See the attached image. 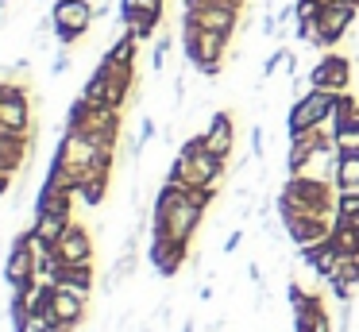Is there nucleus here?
<instances>
[{"label": "nucleus", "instance_id": "obj_1", "mask_svg": "<svg viewBox=\"0 0 359 332\" xmlns=\"http://www.w3.org/2000/svg\"><path fill=\"white\" fill-rule=\"evenodd\" d=\"M205 220V208L189 197L186 185H174L163 182L155 193V205H151V236H166V239H178V244L189 247V239L197 236Z\"/></svg>", "mask_w": 359, "mask_h": 332}, {"label": "nucleus", "instance_id": "obj_2", "mask_svg": "<svg viewBox=\"0 0 359 332\" xmlns=\"http://www.w3.org/2000/svg\"><path fill=\"white\" fill-rule=\"evenodd\" d=\"M220 178H224V159H217V154L205 147L201 135H189L186 143H182V151L174 154L166 182L186 185V190H217Z\"/></svg>", "mask_w": 359, "mask_h": 332}, {"label": "nucleus", "instance_id": "obj_3", "mask_svg": "<svg viewBox=\"0 0 359 332\" xmlns=\"http://www.w3.org/2000/svg\"><path fill=\"white\" fill-rule=\"evenodd\" d=\"M336 197H340V190H336V182H317V178H297L290 174L286 185L278 190V197H274V213H305V216H328L332 220L336 216Z\"/></svg>", "mask_w": 359, "mask_h": 332}, {"label": "nucleus", "instance_id": "obj_4", "mask_svg": "<svg viewBox=\"0 0 359 332\" xmlns=\"http://www.w3.org/2000/svg\"><path fill=\"white\" fill-rule=\"evenodd\" d=\"M132 89H135V66H120V62H112L109 54H104V58L97 62V69L89 74L81 97L97 108H124L128 97H132Z\"/></svg>", "mask_w": 359, "mask_h": 332}, {"label": "nucleus", "instance_id": "obj_5", "mask_svg": "<svg viewBox=\"0 0 359 332\" xmlns=\"http://www.w3.org/2000/svg\"><path fill=\"white\" fill-rule=\"evenodd\" d=\"M66 131H78L89 143L101 147H116L120 131H124V108H97L86 97H78L66 112Z\"/></svg>", "mask_w": 359, "mask_h": 332}, {"label": "nucleus", "instance_id": "obj_6", "mask_svg": "<svg viewBox=\"0 0 359 332\" xmlns=\"http://www.w3.org/2000/svg\"><path fill=\"white\" fill-rule=\"evenodd\" d=\"M355 12L359 8L351 4H325L317 15V23L305 31H297V39L309 46H317V51H336L340 46V39L351 31V23H355Z\"/></svg>", "mask_w": 359, "mask_h": 332}, {"label": "nucleus", "instance_id": "obj_7", "mask_svg": "<svg viewBox=\"0 0 359 332\" xmlns=\"http://www.w3.org/2000/svg\"><path fill=\"white\" fill-rule=\"evenodd\" d=\"M0 274H4V282H8L12 290H24V293H32L35 286L43 282V278H39V263H35V236H32V228L20 232V236L12 239Z\"/></svg>", "mask_w": 359, "mask_h": 332}, {"label": "nucleus", "instance_id": "obj_8", "mask_svg": "<svg viewBox=\"0 0 359 332\" xmlns=\"http://www.w3.org/2000/svg\"><path fill=\"white\" fill-rule=\"evenodd\" d=\"M336 97H340V93L305 89L286 112V135H297V131H309V128H325L336 112Z\"/></svg>", "mask_w": 359, "mask_h": 332}, {"label": "nucleus", "instance_id": "obj_9", "mask_svg": "<svg viewBox=\"0 0 359 332\" xmlns=\"http://www.w3.org/2000/svg\"><path fill=\"white\" fill-rule=\"evenodd\" d=\"M93 20H97L93 0H55V8H50V27H55L62 46L81 43L93 27Z\"/></svg>", "mask_w": 359, "mask_h": 332}, {"label": "nucleus", "instance_id": "obj_10", "mask_svg": "<svg viewBox=\"0 0 359 332\" xmlns=\"http://www.w3.org/2000/svg\"><path fill=\"white\" fill-rule=\"evenodd\" d=\"M0 128L35 135L32 116V89L24 81H0Z\"/></svg>", "mask_w": 359, "mask_h": 332}, {"label": "nucleus", "instance_id": "obj_11", "mask_svg": "<svg viewBox=\"0 0 359 332\" xmlns=\"http://www.w3.org/2000/svg\"><path fill=\"white\" fill-rule=\"evenodd\" d=\"M286 301H290V313H294V332H332V321H328V309L320 293L302 290L297 282H290Z\"/></svg>", "mask_w": 359, "mask_h": 332}, {"label": "nucleus", "instance_id": "obj_12", "mask_svg": "<svg viewBox=\"0 0 359 332\" xmlns=\"http://www.w3.org/2000/svg\"><path fill=\"white\" fill-rule=\"evenodd\" d=\"M309 89L325 93H351V58L344 51H325L317 58V66L309 69Z\"/></svg>", "mask_w": 359, "mask_h": 332}, {"label": "nucleus", "instance_id": "obj_13", "mask_svg": "<svg viewBox=\"0 0 359 332\" xmlns=\"http://www.w3.org/2000/svg\"><path fill=\"white\" fill-rule=\"evenodd\" d=\"M228 43H232V31H201L197 46L186 54L189 66H197V74H205V77H217L220 66H224Z\"/></svg>", "mask_w": 359, "mask_h": 332}, {"label": "nucleus", "instance_id": "obj_14", "mask_svg": "<svg viewBox=\"0 0 359 332\" xmlns=\"http://www.w3.org/2000/svg\"><path fill=\"white\" fill-rule=\"evenodd\" d=\"M278 220H282V232L290 236V244H294L297 251L332 236V220H328V216H305V213H290L286 208V213H278Z\"/></svg>", "mask_w": 359, "mask_h": 332}, {"label": "nucleus", "instance_id": "obj_15", "mask_svg": "<svg viewBox=\"0 0 359 332\" xmlns=\"http://www.w3.org/2000/svg\"><path fill=\"white\" fill-rule=\"evenodd\" d=\"M182 20H194L201 31H232V35H236L243 12H240V8H220V4H186Z\"/></svg>", "mask_w": 359, "mask_h": 332}, {"label": "nucleus", "instance_id": "obj_16", "mask_svg": "<svg viewBox=\"0 0 359 332\" xmlns=\"http://www.w3.org/2000/svg\"><path fill=\"white\" fill-rule=\"evenodd\" d=\"M32 139L35 135L0 128V174H20L27 166V159H32Z\"/></svg>", "mask_w": 359, "mask_h": 332}, {"label": "nucleus", "instance_id": "obj_17", "mask_svg": "<svg viewBox=\"0 0 359 332\" xmlns=\"http://www.w3.org/2000/svg\"><path fill=\"white\" fill-rule=\"evenodd\" d=\"M147 255H151V267H155L158 274H163V278H174V274L182 270V263L189 259V247L178 244V239H166V236H151Z\"/></svg>", "mask_w": 359, "mask_h": 332}, {"label": "nucleus", "instance_id": "obj_18", "mask_svg": "<svg viewBox=\"0 0 359 332\" xmlns=\"http://www.w3.org/2000/svg\"><path fill=\"white\" fill-rule=\"evenodd\" d=\"M336 166H340V151H336V143H328V147H317L313 154H305L290 174L317 178V182H336Z\"/></svg>", "mask_w": 359, "mask_h": 332}, {"label": "nucleus", "instance_id": "obj_19", "mask_svg": "<svg viewBox=\"0 0 359 332\" xmlns=\"http://www.w3.org/2000/svg\"><path fill=\"white\" fill-rule=\"evenodd\" d=\"M55 251L62 263H93V236H89L86 224L74 220L70 228L62 232V239L55 244Z\"/></svg>", "mask_w": 359, "mask_h": 332}, {"label": "nucleus", "instance_id": "obj_20", "mask_svg": "<svg viewBox=\"0 0 359 332\" xmlns=\"http://www.w3.org/2000/svg\"><path fill=\"white\" fill-rule=\"evenodd\" d=\"M201 139L217 159L228 162L232 159V147H236V120L228 112H212V120H209V128L201 131Z\"/></svg>", "mask_w": 359, "mask_h": 332}, {"label": "nucleus", "instance_id": "obj_21", "mask_svg": "<svg viewBox=\"0 0 359 332\" xmlns=\"http://www.w3.org/2000/svg\"><path fill=\"white\" fill-rule=\"evenodd\" d=\"M355 282H359V259L355 255H340V259H336V270L325 278V286L332 290V298L340 301V305H348Z\"/></svg>", "mask_w": 359, "mask_h": 332}, {"label": "nucleus", "instance_id": "obj_22", "mask_svg": "<svg viewBox=\"0 0 359 332\" xmlns=\"http://www.w3.org/2000/svg\"><path fill=\"white\" fill-rule=\"evenodd\" d=\"M290 139V151H286V170H294L305 154H313L317 147H328L332 143V128H309V131H297V135H286Z\"/></svg>", "mask_w": 359, "mask_h": 332}, {"label": "nucleus", "instance_id": "obj_23", "mask_svg": "<svg viewBox=\"0 0 359 332\" xmlns=\"http://www.w3.org/2000/svg\"><path fill=\"white\" fill-rule=\"evenodd\" d=\"M74 201H78V190H66V185L43 182V185H39V193H35V216H39V213H62V216H74Z\"/></svg>", "mask_w": 359, "mask_h": 332}, {"label": "nucleus", "instance_id": "obj_24", "mask_svg": "<svg viewBox=\"0 0 359 332\" xmlns=\"http://www.w3.org/2000/svg\"><path fill=\"white\" fill-rule=\"evenodd\" d=\"M86 309H89V298H86V293L66 290V286H55V321L78 328V324L86 321Z\"/></svg>", "mask_w": 359, "mask_h": 332}, {"label": "nucleus", "instance_id": "obj_25", "mask_svg": "<svg viewBox=\"0 0 359 332\" xmlns=\"http://www.w3.org/2000/svg\"><path fill=\"white\" fill-rule=\"evenodd\" d=\"M336 259H340V251L332 247V239H320V244H313V247H302V263L320 278V282L336 270Z\"/></svg>", "mask_w": 359, "mask_h": 332}, {"label": "nucleus", "instance_id": "obj_26", "mask_svg": "<svg viewBox=\"0 0 359 332\" xmlns=\"http://www.w3.org/2000/svg\"><path fill=\"white\" fill-rule=\"evenodd\" d=\"M55 286H66V290H78V293H86V298H89V293H93V286H97L93 263H62Z\"/></svg>", "mask_w": 359, "mask_h": 332}, {"label": "nucleus", "instance_id": "obj_27", "mask_svg": "<svg viewBox=\"0 0 359 332\" xmlns=\"http://www.w3.org/2000/svg\"><path fill=\"white\" fill-rule=\"evenodd\" d=\"M74 224V216H62V213H39L35 216V224H32V232H35V239H43V244H50L55 247L58 239H62V232Z\"/></svg>", "mask_w": 359, "mask_h": 332}, {"label": "nucleus", "instance_id": "obj_28", "mask_svg": "<svg viewBox=\"0 0 359 332\" xmlns=\"http://www.w3.org/2000/svg\"><path fill=\"white\" fill-rule=\"evenodd\" d=\"M328 239H332V247L340 255H355V259H359V228L351 220L332 216V236H328Z\"/></svg>", "mask_w": 359, "mask_h": 332}, {"label": "nucleus", "instance_id": "obj_29", "mask_svg": "<svg viewBox=\"0 0 359 332\" xmlns=\"http://www.w3.org/2000/svg\"><path fill=\"white\" fill-rule=\"evenodd\" d=\"M109 178H112V174H89L86 182L78 185V201H81V205H86V208H97V205H101V201L109 197Z\"/></svg>", "mask_w": 359, "mask_h": 332}, {"label": "nucleus", "instance_id": "obj_30", "mask_svg": "<svg viewBox=\"0 0 359 332\" xmlns=\"http://www.w3.org/2000/svg\"><path fill=\"white\" fill-rule=\"evenodd\" d=\"M124 27L132 31L140 43H147L151 35H158V27H163V15H158V12H135V15H124Z\"/></svg>", "mask_w": 359, "mask_h": 332}, {"label": "nucleus", "instance_id": "obj_31", "mask_svg": "<svg viewBox=\"0 0 359 332\" xmlns=\"http://www.w3.org/2000/svg\"><path fill=\"white\" fill-rule=\"evenodd\" d=\"M8 321H12V332H32L35 328L24 290H12V298H8Z\"/></svg>", "mask_w": 359, "mask_h": 332}, {"label": "nucleus", "instance_id": "obj_32", "mask_svg": "<svg viewBox=\"0 0 359 332\" xmlns=\"http://www.w3.org/2000/svg\"><path fill=\"white\" fill-rule=\"evenodd\" d=\"M336 190L340 193H359V154H340V166H336Z\"/></svg>", "mask_w": 359, "mask_h": 332}, {"label": "nucleus", "instance_id": "obj_33", "mask_svg": "<svg viewBox=\"0 0 359 332\" xmlns=\"http://www.w3.org/2000/svg\"><path fill=\"white\" fill-rule=\"evenodd\" d=\"M104 54H109L112 62H120V66H135V58H140V39H135L132 31L124 27V35H120L116 43H112L109 51H104Z\"/></svg>", "mask_w": 359, "mask_h": 332}, {"label": "nucleus", "instance_id": "obj_34", "mask_svg": "<svg viewBox=\"0 0 359 332\" xmlns=\"http://www.w3.org/2000/svg\"><path fill=\"white\" fill-rule=\"evenodd\" d=\"M336 216H340V220H351L359 228V193H340V197H336Z\"/></svg>", "mask_w": 359, "mask_h": 332}, {"label": "nucleus", "instance_id": "obj_35", "mask_svg": "<svg viewBox=\"0 0 359 332\" xmlns=\"http://www.w3.org/2000/svg\"><path fill=\"white\" fill-rule=\"evenodd\" d=\"M135 12H166V0H120V20L124 15H135Z\"/></svg>", "mask_w": 359, "mask_h": 332}, {"label": "nucleus", "instance_id": "obj_36", "mask_svg": "<svg viewBox=\"0 0 359 332\" xmlns=\"http://www.w3.org/2000/svg\"><path fill=\"white\" fill-rule=\"evenodd\" d=\"M151 135H155V120H151V116H143V124H140V139L132 143V154H135V159L143 154V147H147V139H151Z\"/></svg>", "mask_w": 359, "mask_h": 332}, {"label": "nucleus", "instance_id": "obj_37", "mask_svg": "<svg viewBox=\"0 0 359 332\" xmlns=\"http://www.w3.org/2000/svg\"><path fill=\"white\" fill-rule=\"evenodd\" d=\"M166 51H170V35H163V39L155 43V54H151V66H155V69L166 66Z\"/></svg>", "mask_w": 359, "mask_h": 332}, {"label": "nucleus", "instance_id": "obj_38", "mask_svg": "<svg viewBox=\"0 0 359 332\" xmlns=\"http://www.w3.org/2000/svg\"><path fill=\"white\" fill-rule=\"evenodd\" d=\"M286 58H290V51H274V54H271V58H266V66H263V77H271V74H274V69H278V66H282V62H286Z\"/></svg>", "mask_w": 359, "mask_h": 332}, {"label": "nucleus", "instance_id": "obj_39", "mask_svg": "<svg viewBox=\"0 0 359 332\" xmlns=\"http://www.w3.org/2000/svg\"><path fill=\"white\" fill-rule=\"evenodd\" d=\"M186 4H220V8H248V0H186Z\"/></svg>", "mask_w": 359, "mask_h": 332}, {"label": "nucleus", "instance_id": "obj_40", "mask_svg": "<svg viewBox=\"0 0 359 332\" xmlns=\"http://www.w3.org/2000/svg\"><path fill=\"white\" fill-rule=\"evenodd\" d=\"M32 332H74L70 324H62V321H47V324H35Z\"/></svg>", "mask_w": 359, "mask_h": 332}, {"label": "nucleus", "instance_id": "obj_41", "mask_svg": "<svg viewBox=\"0 0 359 332\" xmlns=\"http://www.w3.org/2000/svg\"><path fill=\"white\" fill-rule=\"evenodd\" d=\"M263 147H266V135H263V128H255L251 131V154H263Z\"/></svg>", "mask_w": 359, "mask_h": 332}, {"label": "nucleus", "instance_id": "obj_42", "mask_svg": "<svg viewBox=\"0 0 359 332\" xmlns=\"http://www.w3.org/2000/svg\"><path fill=\"white\" fill-rule=\"evenodd\" d=\"M240 244H243V232H232V236L224 239V251H236Z\"/></svg>", "mask_w": 359, "mask_h": 332}, {"label": "nucleus", "instance_id": "obj_43", "mask_svg": "<svg viewBox=\"0 0 359 332\" xmlns=\"http://www.w3.org/2000/svg\"><path fill=\"white\" fill-rule=\"evenodd\" d=\"M66 66H70V54H58V58H55V74H66Z\"/></svg>", "mask_w": 359, "mask_h": 332}, {"label": "nucleus", "instance_id": "obj_44", "mask_svg": "<svg viewBox=\"0 0 359 332\" xmlns=\"http://www.w3.org/2000/svg\"><path fill=\"white\" fill-rule=\"evenodd\" d=\"M8 190H12V174H0V197H4Z\"/></svg>", "mask_w": 359, "mask_h": 332}, {"label": "nucleus", "instance_id": "obj_45", "mask_svg": "<svg viewBox=\"0 0 359 332\" xmlns=\"http://www.w3.org/2000/svg\"><path fill=\"white\" fill-rule=\"evenodd\" d=\"M328 4H351V8H359V0H328Z\"/></svg>", "mask_w": 359, "mask_h": 332}, {"label": "nucleus", "instance_id": "obj_46", "mask_svg": "<svg viewBox=\"0 0 359 332\" xmlns=\"http://www.w3.org/2000/svg\"><path fill=\"white\" fill-rule=\"evenodd\" d=\"M182 332H194V324H186V328H182Z\"/></svg>", "mask_w": 359, "mask_h": 332}, {"label": "nucleus", "instance_id": "obj_47", "mask_svg": "<svg viewBox=\"0 0 359 332\" xmlns=\"http://www.w3.org/2000/svg\"><path fill=\"white\" fill-rule=\"evenodd\" d=\"M325 4H328V0H325Z\"/></svg>", "mask_w": 359, "mask_h": 332}]
</instances>
